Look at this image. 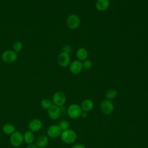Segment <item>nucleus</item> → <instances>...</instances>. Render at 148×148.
<instances>
[{
	"label": "nucleus",
	"instance_id": "1",
	"mask_svg": "<svg viewBox=\"0 0 148 148\" xmlns=\"http://www.w3.org/2000/svg\"><path fill=\"white\" fill-rule=\"evenodd\" d=\"M60 138L61 140L66 144H71L75 142L77 139V134L76 132L72 130H66L62 131Z\"/></svg>",
	"mask_w": 148,
	"mask_h": 148
},
{
	"label": "nucleus",
	"instance_id": "2",
	"mask_svg": "<svg viewBox=\"0 0 148 148\" xmlns=\"http://www.w3.org/2000/svg\"><path fill=\"white\" fill-rule=\"evenodd\" d=\"M82 110L81 106L76 103L71 105L67 109V114L68 116L72 119H76L80 117Z\"/></svg>",
	"mask_w": 148,
	"mask_h": 148
},
{
	"label": "nucleus",
	"instance_id": "3",
	"mask_svg": "<svg viewBox=\"0 0 148 148\" xmlns=\"http://www.w3.org/2000/svg\"><path fill=\"white\" fill-rule=\"evenodd\" d=\"M10 143L14 147H18L24 142L23 134L18 131H15L10 135Z\"/></svg>",
	"mask_w": 148,
	"mask_h": 148
},
{
	"label": "nucleus",
	"instance_id": "4",
	"mask_svg": "<svg viewBox=\"0 0 148 148\" xmlns=\"http://www.w3.org/2000/svg\"><path fill=\"white\" fill-rule=\"evenodd\" d=\"M66 23L69 28L71 29H75L79 27L80 24V20L78 16L73 14L68 16Z\"/></svg>",
	"mask_w": 148,
	"mask_h": 148
},
{
	"label": "nucleus",
	"instance_id": "5",
	"mask_svg": "<svg viewBox=\"0 0 148 148\" xmlns=\"http://www.w3.org/2000/svg\"><path fill=\"white\" fill-rule=\"evenodd\" d=\"M53 103L59 107L62 106L66 102V95L62 91H58L53 96Z\"/></svg>",
	"mask_w": 148,
	"mask_h": 148
},
{
	"label": "nucleus",
	"instance_id": "6",
	"mask_svg": "<svg viewBox=\"0 0 148 148\" xmlns=\"http://www.w3.org/2000/svg\"><path fill=\"white\" fill-rule=\"evenodd\" d=\"M100 109L101 112L105 114H109L114 110V105L110 100L104 99L100 104Z\"/></svg>",
	"mask_w": 148,
	"mask_h": 148
},
{
	"label": "nucleus",
	"instance_id": "7",
	"mask_svg": "<svg viewBox=\"0 0 148 148\" xmlns=\"http://www.w3.org/2000/svg\"><path fill=\"white\" fill-rule=\"evenodd\" d=\"M17 58V53L13 50H6L2 54V59L6 63H12Z\"/></svg>",
	"mask_w": 148,
	"mask_h": 148
},
{
	"label": "nucleus",
	"instance_id": "8",
	"mask_svg": "<svg viewBox=\"0 0 148 148\" xmlns=\"http://www.w3.org/2000/svg\"><path fill=\"white\" fill-rule=\"evenodd\" d=\"M62 131L58 125H51L47 130V136L51 138H56L60 136Z\"/></svg>",
	"mask_w": 148,
	"mask_h": 148
},
{
	"label": "nucleus",
	"instance_id": "9",
	"mask_svg": "<svg viewBox=\"0 0 148 148\" xmlns=\"http://www.w3.org/2000/svg\"><path fill=\"white\" fill-rule=\"evenodd\" d=\"M48 116L53 120L58 119L61 114L60 108L54 104H52L47 109Z\"/></svg>",
	"mask_w": 148,
	"mask_h": 148
},
{
	"label": "nucleus",
	"instance_id": "10",
	"mask_svg": "<svg viewBox=\"0 0 148 148\" xmlns=\"http://www.w3.org/2000/svg\"><path fill=\"white\" fill-rule=\"evenodd\" d=\"M42 122L39 119H33L28 123V127L29 131L32 132L39 131L42 128Z\"/></svg>",
	"mask_w": 148,
	"mask_h": 148
},
{
	"label": "nucleus",
	"instance_id": "11",
	"mask_svg": "<svg viewBox=\"0 0 148 148\" xmlns=\"http://www.w3.org/2000/svg\"><path fill=\"white\" fill-rule=\"evenodd\" d=\"M58 63L62 67H66L70 64L71 58L69 54L61 52L58 56Z\"/></svg>",
	"mask_w": 148,
	"mask_h": 148
},
{
	"label": "nucleus",
	"instance_id": "12",
	"mask_svg": "<svg viewBox=\"0 0 148 148\" xmlns=\"http://www.w3.org/2000/svg\"><path fill=\"white\" fill-rule=\"evenodd\" d=\"M82 69V62L79 60H75L69 65V71L72 74H79Z\"/></svg>",
	"mask_w": 148,
	"mask_h": 148
},
{
	"label": "nucleus",
	"instance_id": "13",
	"mask_svg": "<svg viewBox=\"0 0 148 148\" xmlns=\"http://www.w3.org/2000/svg\"><path fill=\"white\" fill-rule=\"evenodd\" d=\"M49 143V138L46 135H40L38 136L35 140V144L38 148L46 147Z\"/></svg>",
	"mask_w": 148,
	"mask_h": 148
},
{
	"label": "nucleus",
	"instance_id": "14",
	"mask_svg": "<svg viewBox=\"0 0 148 148\" xmlns=\"http://www.w3.org/2000/svg\"><path fill=\"white\" fill-rule=\"evenodd\" d=\"M109 5V0H97L95 3V7L98 10L103 12L108 9Z\"/></svg>",
	"mask_w": 148,
	"mask_h": 148
},
{
	"label": "nucleus",
	"instance_id": "15",
	"mask_svg": "<svg viewBox=\"0 0 148 148\" xmlns=\"http://www.w3.org/2000/svg\"><path fill=\"white\" fill-rule=\"evenodd\" d=\"M23 139L24 142H25L28 145L34 143L36 138L34 132L29 130H27L23 134Z\"/></svg>",
	"mask_w": 148,
	"mask_h": 148
},
{
	"label": "nucleus",
	"instance_id": "16",
	"mask_svg": "<svg viewBox=\"0 0 148 148\" xmlns=\"http://www.w3.org/2000/svg\"><path fill=\"white\" fill-rule=\"evenodd\" d=\"M80 106L82 111L88 112L92 109L94 107V103L92 100L90 99H87L82 102Z\"/></svg>",
	"mask_w": 148,
	"mask_h": 148
},
{
	"label": "nucleus",
	"instance_id": "17",
	"mask_svg": "<svg viewBox=\"0 0 148 148\" xmlns=\"http://www.w3.org/2000/svg\"><path fill=\"white\" fill-rule=\"evenodd\" d=\"M88 56V51L84 47H80V48L78 49V50H77L76 53V56L77 58L78 59V60H79L80 61H83L87 60Z\"/></svg>",
	"mask_w": 148,
	"mask_h": 148
},
{
	"label": "nucleus",
	"instance_id": "18",
	"mask_svg": "<svg viewBox=\"0 0 148 148\" xmlns=\"http://www.w3.org/2000/svg\"><path fill=\"white\" fill-rule=\"evenodd\" d=\"M15 131H16V128L14 125L11 123L5 124L2 127L3 132L7 135H10Z\"/></svg>",
	"mask_w": 148,
	"mask_h": 148
},
{
	"label": "nucleus",
	"instance_id": "19",
	"mask_svg": "<svg viewBox=\"0 0 148 148\" xmlns=\"http://www.w3.org/2000/svg\"><path fill=\"white\" fill-rule=\"evenodd\" d=\"M118 92L116 89L111 88L108 90L105 93V98L106 99L111 100L113 99L117 96Z\"/></svg>",
	"mask_w": 148,
	"mask_h": 148
},
{
	"label": "nucleus",
	"instance_id": "20",
	"mask_svg": "<svg viewBox=\"0 0 148 148\" xmlns=\"http://www.w3.org/2000/svg\"><path fill=\"white\" fill-rule=\"evenodd\" d=\"M12 47L13 49V51H14L16 53L20 52L23 49V44L21 42L18 40H16L14 42L12 45Z\"/></svg>",
	"mask_w": 148,
	"mask_h": 148
},
{
	"label": "nucleus",
	"instance_id": "21",
	"mask_svg": "<svg viewBox=\"0 0 148 148\" xmlns=\"http://www.w3.org/2000/svg\"><path fill=\"white\" fill-rule=\"evenodd\" d=\"M51 105H52V103H51L50 100L49 99H47V98L43 99L40 101V106L42 108H43L45 109H48Z\"/></svg>",
	"mask_w": 148,
	"mask_h": 148
},
{
	"label": "nucleus",
	"instance_id": "22",
	"mask_svg": "<svg viewBox=\"0 0 148 148\" xmlns=\"http://www.w3.org/2000/svg\"><path fill=\"white\" fill-rule=\"evenodd\" d=\"M58 125L60 127V128L61 129V130L63 131L69 129V128L70 127V124L68 121L64 120L60 122Z\"/></svg>",
	"mask_w": 148,
	"mask_h": 148
},
{
	"label": "nucleus",
	"instance_id": "23",
	"mask_svg": "<svg viewBox=\"0 0 148 148\" xmlns=\"http://www.w3.org/2000/svg\"><path fill=\"white\" fill-rule=\"evenodd\" d=\"M82 66H83V69L88 70L92 67V63L91 61H90L89 60H86L83 61V62H82Z\"/></svg>",
	"mask_w": 148,
	"mask_h": 148
},
{
	"label": "nucleus",
	"instance_id": "24",
	"mask_svg": "<svg viewBox=\"0 0 148 148\" xmlns=\"http://www.w3.org/2000/svg\"><path fill=\"white\" fill-rule=\"evenodd\" d=\"M62 52L69 54L72 51V47L69 45H65L62 49Z\"/></svg>",
	"mask_w": 148,
	"mask_h": 148
},
{
	"label": "nucleus",
	"instance_id": "25",
	"mask_svg": "<svg viewBox=\"0 0 148 148\" xmlns=\"http://www.w3.org/2000/svg\"><path fill=\"white\" fill-rule=\"evenodd\" d=\"M71 148H86V146L80 143H76L74 145H73Z\"/></svg>",
	"mask_w": 148,
	"mask_h": 148
},
{
	"label": "nucleus",
	"instance_id": "26",
	"mask_svg": "<svg viewBox=\"0 0 148 148\" xmlns=\"http://www.w3.org/2000/svg\"><path fill=\"white\" fill-rule=\"evenodd\" d=\"M27 148H38L37 146H36V145L34 143H30V144H28Z\"/></svg>",
	"mask_w": 148,
	"mask_h": 148
},
{
	"label": "nucleus",
	"instance_id": "27",
	"mask_svg": "<svg viewBox=\"0 0 148 148\" xmlns=\"http://www.w3.org/2000/svg\"><path fill=\"white\" fill-rule=\"evenodd\" d=\"M81 117H83V118H85L87 116V112H84V111H82V113H81Z\"/></svg>",
	"mask_w": 148,
	"mask_h": 148
},
{
	"label": "nucleus",
	"instance_id": "28",
	"mask_svg": "<svg viewBox=\"0 0 148 148\" xmlns=\"http://www.w3.org/2000/svg\"><path fill=\"white\" fill-rule=\"evenodd\" d=\"M0 137H1V132H0Z\"/></svg>",
	"mask_w": 148,
	"mask_h": 148
},
{
	"label": "nucleus",
	"instance_id": "29",
	"mask_svg": "<svg viewBox=\"0 0 148 148\" xmlns=\"http://www.w3.org/2000/svg\"><path fill=\"white\" fill-rule=\"evenodd\" d=\"M43 148H46V147H43Z\"/></svg>",
	"mask_w": 148,
	"mask_h": 148
}]
</instances>
